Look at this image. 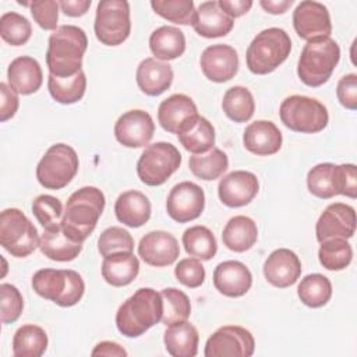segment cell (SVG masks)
<instances>
[{
    "mask_svg": "<svg viewBox=\"0 0 357 357\" xmlns=\"http://www.w3.org/2000/svg\"><path fill=\"white\" fill-rule=\"evenodd\" d=\"M105 204V194L96 187L86 185L74 191L66 202L61 218L64 234L74 241L84 243L95 230Z\"/></svg>",
    "mask_w": 357,
    "mask_h": 357,
    "instance_id": "1",
    "label": "cell"
},
{
    "mask_svg": "<svg viewBox=\"0 0 357 357\" xmlns=\"http://www.w3.org/2000/svg\"><path fill=\"white\" fill-rule=\"evenodd\" d=\"M88 47L84 29L77 25H61L49 36L46 64L49 74L60 78L73 77L82 68V59Z\"/></svg>",
    "mask_w": 357,
    "mask_h": 357,
    "instance_id": "2",
    "label": "cell"
},
{
    "mask_svg": "<svg viewBox=\"0 0 357 357\" xmlns=\"http://www.w3.org/2000/svg\"><path fill=\"white\" fill-rule=\"evenodd\" d=\"M162 294L151 287L138 289L116 312V326L127 337H138L162 319Z\"/></svg>",
    "mask_w": 357,
    "mask_h": 357,
    "instance_id": "3",
    "label": "cell"
},
{
    "mask_svg": "<svg viewBox=\"0 0 357 357\" xmlns=\"http://www.w3.org/2000/svg\"><path fill=\"white\" fill-rule=\"evenodd\" d=\"M340 60V47L331 36L317 38L303 47L297 63V75L307 86H321L331 78Z\"/></svg>",
    "mask_w": 357,
    "mask_h": 357,
    "instance_id": "4",
    "label": "cell"
},
{
    "mask_svg": "<svg viewBox=\"0 0 357 357\" xmlns=\"http://www.w3.org/2000/svg\"><path fill=\"white\" fill-rule=\"evenodd\" d=\"M291 40L282 28H268L257 33L248 45L245 63L248 70L257 75L275 71L290 54Z\"/></svg>",
    "mask_w": 357,
    "mask_h": 357,
    "instance_id": "5",
    "label": "cell"
},
{
    "mask_svg": "<svg viewBox=\"0 0 357 357\" xmlns=\"http://www.w3.org/2000/svg\"><path fill=\"white\" fill-rule=\"evenodd\" d=\"M32 289L38 296L60 307H73L82 298L85 283L73 269L45 268L32 276Z\"/></svg>",
    "mask_w": 357,
    "mask_h": 357,
    "instance_id": "6",
    "label": "cell"
},
{
    "mask_svg": "<svg viewBox=\"0 0 357 357\" xmlns=\"http://www.w3.org/2000/svg\"><path fill=\"white\" fill-rule=\"evenodd\" d=\"M279 116L287 128L305 134L322 131L329 121V114L324 103L304 95L286 98L280 105Z\"/></svg>",
    "mask_w": 357,
    "mask_h": 357,
    "instance_id": "7",
    "label": "cell"
},
{
    "mask_svg": "<svg viewBox=\"0 0 357 357\" xmlns=\"http://www.w3.org/2000/svg\"><path fill=\"white\" fill-rule=\"evenodd\" d=\"M40 238L35 225L17 208L4 209L0 215V244L13 257L24 258L39 247Z\"/></svg>",
    "mask_w": 357,
    "mask_h": 357,
    "instance_id": "8",
    "label": "cell"
},
{
    "mask_svg": "<svg viewBox=\"0 0 357 357\" xmlns=\"http://www.w3.org/2000/svg\"><path fill=\"white\" fill-rule=\"evenodd\" d=\"M78 155L67 144L52 145L36 166V178L47 190L64 188L78 172Z\"/></svg>",
    "mask_w": 357,
    "mask_h": 357,
    "instance_id": "9",
    "label": "cell"
},
{
    "mask_svg": "<svg viewBox=\"0 0 357 357\" xmlns=\"http://www.w3.org/2000/svg\"><path fill=\"white\" fill-rule=\"evenodd\" d=\"M181 153L170 142H155L148 145L138 162L137 174L139 180L151 187L162 185L180 167Z\"/></svg>",
    "mask_w": 357,
    "mask_h": 357,
    "instance_id": "10",
    "label": "cell"
},
{
    "mask_svg": "<svg viewBox=\"0 0 357 357\" xmlns=\"http://www.w3.org/2000/svg\"><path fill=\"white\" fill-rule=\"evenodd\" d=\"M98 40L106 46L121 45L131 32L130 4L126 0H102L98 3L95 24Z\"/></svg>",
    "mask_w": 357,
    "mask_h": 357,
    "instance_id": "11",
    "label": "cell"
},
{
    "mask_svg": "<svg viewBox=\"0 0 357 357\" xmlns=\"http://www.w3.org/2000/svg\"><path fill=\"white\" fill-rule=\"evenodd\" d=\"M255 340L251 332L238 325H226L215 331L205 343L206 357H250Z\"/></svg>",
    "mask_w": 357,
    "mask_h": 357,
    "instance_id": "12",
    "label": "cell"
},
{
    "mask_svg": "<svg viewBox=\"0 0 357 357\" xmlns=\"http://www.w3.org/2000/svg\"><path fill=\"white\" fill-rule=\"evenodd\" d=\"M205 208L204 190L192 181H181L176 184L166 199L167 215L178 222L187 223L201 216Z\"/></svg>",
    "mask_w": 357,
    "mask_h": 357,
    "instance_id": "13",
    "label": "cell"
},
{
    "mask_svg": "<svg viewBox=\"0 0 357 357\" xmlns=\"http://www.w3.org/2000/svg\"><path fill=\"white\" fill-rule=\"evenodd\" d=\"M293 26L296 33L307 42L329 36L332 32L328 8L322 3L312 0H304L297 4L293 11Z\"/></svg>",
    "mask_w": 357,
    "mask_h": 357,
    "instance_id": "14",
    "label": "cell"
},
{
    "mask_svg": "<svg viewBox=\"0 0 357 357\" xmlns=\"http://www.w3.org/2000/svg\"><path fill=\"white\" fill-rule=\"evenodd\" d=\"M356 231V211L343 202H333L325 208L315 225L319 243L332 238H350Z\"/></svg>",
    "mask_w": 357,
    "mask_h": 357,
    "instance_id": "15",
    "label": "cell"
},
{
    "mask_svg": "<svg viewBox=\"0 0 357 357\" xmlns=\"http://www.w3.org/2000/svg\"><path fill=\"white\" fill-rule=\"evenodd\" d=\"M155 134L151 114L141 109L123 113L114 124V137L126 148H141L149 144Z\"/></svg>",
    "mask_w": 357,
    "mask_h": 357,
    "instance_id": "16",
    "label": "cell"
},
{
    "mask_svg": "<svg viewBox=\"0 0 357 357\" xmlns=\"http://www.w3.org/2000/svg\"><path fill=\"white\" fill-rule=\"evenodd\" d=\"M259 183L254 173L234 170L220 178L218 195L222 204L229 208H240L250 204L258 194Z\"/></svg>",
    "mask_w": 357,
    "mask_h": 357,
    "instance_id": "17",
    "label": "cell"
},
{
    "mask_svg": "<svg viewBox=\"0 0 357 357\" xmlns=\"http://www.w3.org/2000/svg\"><path fill=\"white\" fill-rule=\"evenodd\" d=\"M204 75L212 82H226L238 70V54L234 47L223 43L208 46L199 59Z\"/></svg>",
    "mask_w": 357,
    "mask_h": 357,
    "instance_id": "18",
    "label": "cell"
},
{
    "mask_svg": "<svg viewBox=\"0 0 357 357\" xmlns=\"http://www.w3.org/2000/svg\"><path fill=\"white\" fill-rule=\"evenodd\" d=\"M138 254L145 264L162 268L172 265L178 258L180 247L173 234L163 230H153L141 238Z\"/></svg>",
    "mask_w": 357,
    "mask_h": 357,
    "instance_id": "19",
    "label": "cell"
},
{
    "mask_svg": "<svg viewBox=\"0 0 357 357\" xmlns=\"http://www.w3.org/2000/svg\"><path fill=\"white\" fill-rule=\"evenodd\" d=\"M301 275V262L289 248H278L264 262V276L275 287L286 289L297 282Z\"/></svg>",
    "mask_w": 357,
    "mask_h": 357,
    "instance_id": "20",
    "label": "cell"
},
{
    "mask_svg": "<svg viewBox=\"0 0 357 357\" xmlns=\"http://www.w3.org/2000/svg\"><path fill=\"white\" fill-rule=\"evenodd\" d=\"M251 284L252 275L240 261H223L213 271V286L226 297H241L251 289Z\"/></svg>",
    "mask_w": 357,
    "mask_h": 357,
    "instance_id": "21",
    "label": "cell"
},
{
    "mask_svg": "<svg viewBox=\"0 0 357 357\" xmlns=\"http://www.w3.org/2000/svg\"><path fill=\"white\" fill-rule=\"evenodd\" d=\"M176 134L183 148L192 155L205 153L215 145V128L208 119L199 114L184 120Z\"/></svg>",
    "mask_w": 357,
    "mask_h": 357,
    "instance_id": "22",
    "label": "cell"
},
{
    "mask_svg": "<svg viewBox=\"0 0 357 357\" xmlns=\"http://www.w3.org/2000/svg\"><path fill=\"white\" fill-rule=\"evenodd\" d=\"M282 132L269 120H257L248 124L243 134L244 148L257 156H269L282 148Z\"/></svg>",
    "mask_w": 357,
    "mask_h": 357,
    "instance_id": "23",
    "label": "cell"
},
{
    "mask_svg": "<svg viewBox=\"0 0 357 357\" xmlns=\"http://www.w3.org/2000/svg\"><path fill=\"white\" fill-rule=\"evenodd\" d=\"M138 88L148 96H159L170 88L173 82V68L169 63L155 57L144 59L135 73Z\"/></svg>",
    "mask_w": 357,
    "mask_h": 357,
    "instance_id": "24",
    "label": "cell"
},
{
    "mask_svg": "<svg viewBox=\"0 0 357 357\" xmlns=\"http://www.w3.org/2000/svg\"><path fill=\"white\" fill-rule=\"evenodd\" d=\"M234 25V20L229 17L220 7L219 3L204 1L198 6L195 20L192 22L194 31L204 38H220L226 36Z\"/></svg>",
    "mask_w": 357,
    "mask_h": 357,
    "instance_id": "25",
    "label": "cell"
},
{
    "mask_svg": "<svg viewBox=\"0 0 357 357\" xmlns=\"http://www.w3.org/2000/svg\"><path fill=\"white\" fill-rule=\"evenodd\" d=\"M10 88L21 95L35 93L43 82V74L38 60L29 56L14 59L7 70Z\"/></svg>",
    "mask_w": 357,
    "mask_h": 357,
    "instance_id": "26",
    "label": "cell"
},
{
    "mask_svg": "<svg viewBox=\"0 0 357 357\" xmlns=\"http://www.w3.org/2000/svg\"><path fill=\"white\" fill-rule=\"evenodd\" d=\"M152 206L149 198L137 190H128L119 195L114 213L119 222L128 227H141L151 218Z\"/></svg>",
    "mask_w": 357,
    "mask_h": 357,
    "instance_id": "27",
    "label": "cell"
},
{
    "mask_svg": "<svg viewBox=\"0 0 357 357\" xmlns=\"http://www.w3.org/2000/svg\"><path fill=\"white\" fill-rule=\"evenodd\" d=\"M194 114H198L197 105L184 93L170 95L158 107L159 124L165 131L172 134H176L181 123Z\"/></svg>",
    "mask_w": 357,
    "mask_h": 357,
    "instance_id": "28",
    "label": "cell"
},
{
    "mask_svg": "<svg viewBox=\"0 0 357 357\" xmlns=\"http://www.w3.org/2000/svg\"><path fill=\"white\" fill-rule=\"evenodd\" d=\"M165 347L173 357H194L198 353L199 335L197 328L187 322H176L167 325L163 336Z\"/></svg>",
    "mask_w": 357,
    "mask_h": 357,
    "instance_id": "29",
    "label": "cell"
},
{
    "mask_svg": "<svg viewBox=\"0 0 357 357\" xmlns=\"http://www.w3.org/2000/svg\"><path fill=\"white\" fill-rule=\"evenodd\" d=\"M139 272V261L132 252H117L103 258L102 278L114 287L130 284Z\"/></svg>",
    "mask_w": 357,
    "mask_h": 357,
    "instance_id": "30",
    "label": "cell"
},
{
    "mask_svg": "<svg viewBox=\"0 0 357 357\" xmlns=\"http://www.w3.org/2000/svg\"><path fill=\"white\" fill-rule=\"evenodd\" d=\"M258 238L257 223L244 215L231 218L222 231L223 244L234 252H244L250 250Z\"/></svg>",
    "mask_w": 357,
    "mask_h": 357,
    "instance_id": "31",
    "label": "cell"
},
{
    "mask_svg": "<svg viewBox=\"0 0 357 357\" xmlns=\"http://www.w3.org/2000/svg\"><path fill=\"white\" fill-rule=\"evenodd\" d=\"M149 49L158 60H174L185 52V36L176 26H159L149 36Z\"/></svg>",
    "mask_w": 357,
    "mask_h": 357,
    "instance_id": "32",
    "label": "cell"
},
{
    "mask_svg": "<svg viewBox=\"0 0 357 357\" xmlns=\"http://www.w3.org/2000/svg\"><path fill=\"white\" fill-rule=\"evenodd\" d=\"M39 248L45 257L59 262L75 259L82 251V243L68 238L61 227L56 230H45L40 236Z\"/></svg>",
    "mask_w": 357,
    "mask_h": 357,
    "instance_id": "33",
    "label": "cell"
},
{
    "mask_svg": "<svg viewBox=\"0 0 357 357\" xmlns=\"http://www.w3.org/2000/svg\"><path fill=\"white\" fill-rule=\"evenodd\" d=\"M47 343V335L43 328L26 324L14 333L13 354L15 357H40L46 351Z\"/></svg>",
    "mask_w": 357,
    "mask_h": 357,
    "instance_id": "34",
    "label": "cell"
},
{
    "mask_svg": "<svg viewBox=\"0 0 357 357\" xmlns=\"http://www.w3.org/2000/svg\"><path fill=\"white\" fill-rule=\"evenodd\" d=\"M222 109L225 114L234 123H245L255 112V100L250 89L236 85L225 92Z\"/></svg>",
    "mask_w": 357,
    "mask_h": 357,
    "instance_id": "35",
    "label": "cell"
},
{
    "mask_svg": "<svg viewBox=\"0 0 357 357\" xmlns=\"http://www.w3.org/2000/svg\"><path fill=\"white\" fill-rule=\"evenodd\" d=\"M47 89L50 96L63 105H71L82 99L86 89V77L81 70L73 77H54L49 74Z\"/></svg>",
    "mask_w": 357,
    "mask_h": 357,
    "instance_id": "36",
    "label": "cell"
},
{
    "mask_svg": "<svg viewBox=\"0 0 357 357\" xmlns=\"http://www.w3.org/2000/svg\"><path fill=\"white\" fill-rule=\"evenodd\" d=\"M188 167L195 177L211 181L219 178L227 170L229 159L222 149L212 148L205 153L190 156Z\"/></svg>",
    "mask_w": 357,
    "mask_h": 357,
    "instance_id": "37",
    "label": "cell"
},
{
    "mask_svg": "<svg viewBox=\"0 0 357 357\" xmlns=\"http://www.w3.org/2000/svg\"><path fill=\"white\" fill-rule=\"evenodd\" d=\"M183 245L188 255L201 261H209L216 255L218 243L206 226H191L183 233Z\"/></svg>",
    "mask_w": 357,
    "mask_h": 357,
    "instance_id": "38",
    "label": "cell"
},
{
    "mask_svg": "<svg viewBox=\"0 0 357 357\" xmlns=\"http://www.w3.org/2000/svg\"><path fill=\"white\" fill-rule=\"evenodd\" d=\"M297 294L304 305L319 308L331 300L332 283L321 273H310L301 279L297 287Z\"/></svg>",
    "mask_w": 357,
    "mask_h": 357,
    "instance_id": "39",
    "label": "cell"
},
{
    "mask_svg": "<svg viewBox=\"0 0 357 357\" xmlns=\"http://www.w3.org/2000/svg\"><path fill=\"white\" fill-rule=\"evenodd\" d=\"M318 259L328 271H342L347 268L353 259V248L344 238H332L321 243Z\"/></svg>",
    "mask_w": 357,
    "mask_h": 357,
    "instance_id": "40",
    "label": "cell"
},
{
    "mask_svg": "<svg viewBox=\"0 0 357 357\" xmlns=\"http://www.w3.org/2000/svg\"><path fill=\"white\" fill-rule=\"evenodd\" d=\"M160 294L163 300V314L160 321L165 325L187 321L191 314V304L188 296L176 287L163 289Z\"/></svg>",
    "mask_w": 357,
    "mask_h": 357,
    "instance_id": "41",
    "label": "cell"
},
{
    "mask_svg": "<svg viewBox=\"0 0 357 357\" xmlns=\"http://www.w3.org/2000/svg\"><path fill=\"white\" fill-rule=\"evenodd\" d=\"M151 7L162 18L180 25H192L197 14L192 0H152Z\"/></svg>",
    "mask_w": 357,
    "mask_h": 357,
    "instance_id": "42",
    "label": "cell"
},
{
    "mask_svg": "<svg viewBox=\"0 0 357 357\" xmlns=\"http://www.w3.org/2000/svg\"><path fill=\"white\" fill-rule=\"evenodd\" d=\"M32 33L31 22L21 14L8 11L0 18V35L11 46L25 45Z\"/></svg>",
    "mask_w": 357,
    "mask_h": 357,
    "instance_id": "43",
    "label": "cell"
},
{
    "mask_svg": "<svg viewBox=\"0 0 357 357\" xmlns=\"http://www.w3.org/2000/svg\"><path fill=\"white\" fill-rule=\"evenodd\" d=\"M32 213L45 230H56L61 227L63 205L61 201L53 195L42 194L32 202Z\"/></svg>",
    "mask_w": 357,
    "mask_h": 357,
    "instance_id": "44",
    "label": "cell"
},
{
    "mask_svg": "<svg viewBox=\"0 0 357 357\" xmlns=\"http://www.w3.org/2000/svg\"><path fill=\"white\" fill-rule=\"evenodd\" d=\"M98 250L103 258L117 252H132L134 238L126 229L112 226L100 233L98 238Z\"/></svg>",
    "mask_w": 357,
    "mask_h": 357,
    "instance_id": "45",
    "label": "cell"
},
{
    "mask_svg": "<svg viewBox=\"0 0 357 357\" xmlns=\"http://www.w3.org/2000/svg\"><path fill=\"white\" fill-rule=\"evenodd\" d=\"M333 163H319L307 174L308 191L321 199H328L336 195L333 187Z\"/></svg>",
    "mask_w": 357,
    "mask_h": 357,
    "instance_id": "46",
    "label": "cell"
},
{
    "mask_svg": "<svg viewBox=\"0 0 357 357\" xmlns=\"http://www.w3.org/2000/svg\"><path fill=\"white\" fill-rule=\"evenodd\" d=\"M0 307H1V324L15 322L24 308V300L20 290L10 284H0Z\"/></svg>",
    "mask_w": 357,
    "mask_h": 357,
    "instance_id": "47",
    "label": "cell"
},
{
    "mask_svg": "<svg viewBox=\"0 0 357 357\" xmlns=\"http://www.w3.org/2000/svg\"><path fill=\"white\" fill-rule=\"evenodd\" d=\"M333 187L336 195H346L351 199L357 197V167L353 163L335 165Z\"/></svg>",
    "mask_w": 357,
    "mask_h": 357,
    "instance_id": "48",
    "label": "cell"
},
{
    "mask_svg": "<svg viewBox=\"0 0 357 357\" xmlns=\"http://www.w3.org/2000/svg\"><path fill=\"white\" fill-rule=\"evenodd\" d=\"M35 22L45 31H56L59 20V3L54 0H35L29 3Z\"/></svg>",
    "mask_w": 357,
    "mask_h": 357,
    "instance_id": "49",
    "label": "cell"
},
{
    "mask_svg": "<svg viewBox=\"0 0 357 357\" xmlns=\"http://www.w3.org/2000/svg\"><path fill=\"white\" fill-rule=\"evenodd\" d=\"M174 275L181 284L190 289L199 287L205 280V269L198 258H184L178 261L174 268Z\"/></svg>",
    "mask_w": 357,
    "mask_h": 357,
    "instance_id": "50",
    "label": "cell"
},
{
    "mask_svg": "<svg viewBox=\"0 0 357 357\" xmlns=\"http://www.w3.org/2000/svg\"><path fill=\"white\" fill-rule=\"evenodd\" d=\"M336 96L342 106L349 110L357 109V75L354 73L342 77L336 86Z\"/></svg>",
    "mask_w": 357,
    "mask_h": 357,
    "instance_id": "51",
    "label": "cell"
},
{
    "mask_svg": "<svg viewBox=\"0 0 357 357\" xmlns=\"http://www.w3.org/2000/svg\"><path fill=\"white\" fill-rule=\"evenodd\" d=\"M0 93H1V100H0V120L1 121H7L8 119H11L17 110H18V96L17 92H14L10 85H7L6 82L0 84Z\"/></svg>",
    "mask_w": 357,
    "mask_h": 357,
    "instance_id": "52",
    "label": "cell"
},
{
    "mask_svg": "<svg viewBox=\"0 0 357 357\" xmlns=\"http://www.w3.org/2000/svg\"><path fill=\"white\" fill-rule=\"evenodd\" d=\"M219 7L233 20L244 15L252 7L251 0H219Z\"/></svg>",
    "mask_w": 357,
    "mask_h": 357,
    "instance_id": "53",
    "label": "cell"
},
{
    "mask_svg": "<svg viewBox=\"0 0 357 357\" xmlns=\"http://www.w3.org/2000/svg\"><path fill=\"white\" fill-rule=\"evenodd\" d=\"M59 7L68 17H81L89 10L91 0H61Z\"/></svg>",
    "mask_w": 357,
    "mask_h": 357,
    "instance_id": "54",
    "label": "cell"
},
{
    "mask_svg": "<svg viewBox=\"0 0 357 357\" xmlns=\"http://www.w3.org/2000/svg\"><path fill=\"white\" fill-rule=\"evenodd\" d=\"M92 356H116V357H126L127 351L116 342L103 340L95 346L91 353Z\"/></svg>",
    "mask_w": 357,
    "mask_h": 357,
    "instance_id": "55",
    "label": "cell"
},
{
    "mask_svg": "<svg viewBox=\"0 0 357 357\" xmlns=\"http://www.w3.org/2000/svg\"><path fill=\"white\" fill-rule=\"evenodd\" d=\"M261 7L271 14H283L293 4V0H261Z\"/></svg>",
    "mask_w": 357,
    "mask_h": 357,
    "instance_id": "56",
    "label": "cell"
}]
</instances>
